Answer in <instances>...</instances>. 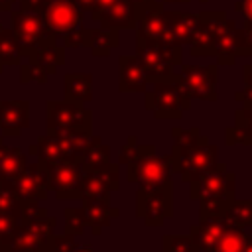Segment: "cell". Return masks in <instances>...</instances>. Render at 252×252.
<instances>
[{
  "mask_svg": "<svg viewBox=\"0 0 252 252\" xmlns=\"http://www.w3.org/2000/svg\"><path fill=\"white\" fill-rule=\"evenodd\" d=\"M144 91V106L158 120H179L191 108V94L179 73L173 71L169 79L154 81Z\"/></svg>",
  "mask_w": 252,
  "mask_h": 252,
  "instance_id": "6da1fadb",
  "label": "cell"
},
{
  "mask_svg": "<svg viewBox=\"0 0 252 252\" xmlns=\"http://www.w3.org/2000/svg\"><path fill=\"white\" fill-rule=\"evenodd\" d=\"M169 154L158 156L154 144H140L126 163V179L144 189H173Z\"/></svg>",
  "mask_w": 252,
  "mask_h": 252,
  "instance_id": "7a4b0ae2",
  "label": "cell"
},
{
  "mask_svg": "<svg viewBox=\"0 0 252 252\" xmlns=\"http://www.w3.org/2000/svg\"><path fill=\"white\" fill-rule=\"evenodd\" d=\"M183 45H167L159 41H148L136 37V57L146 73L148 85L163 81L173 75V67L183 63Z\"/></svg>",
  "mask_w": 252,
  "mask_h": 252,
  "instance_id": "3957f363",
  "label": "cell"
},
{
  "mask_svg": "<svg viewBox=\"0 0 252 252\" xmlns=\"http://www.w3.org/2000/svg\"><path fill=\"white\" fill-rule=\"evenodd\" d=\"M219 158V148L211 142L207 144H195V146H175L171 148L169 154V167L173 173H179V179L183 183L193 181L199 173L209 169Z\"/></svg>",
  "mask_w": 252,
  "mask_h": 252,
  "instance_id": "277c9868",
  "label": "cell"
},
{
  "mask_svg": "<svg viewBox=\"0 0 252 252\" xmlns=\"http://www.w3.org/2000/svg\"><path fill=\"white\" fill-rule=\"evenodd\" d=\"M45 128L47 132H93V112L81 102L47 100Z\"/></svg>",
  "mask_w": 252,
  "mask_h": 252,
  "instance_id": "5b68a950",
  "label": "cell"
},
{
  "mask_svg": "<svg viewBox=\"0 0 252 252\" xmlns=\"http://www.w3.org/2000/svg\"><path fill=\"white\" fill-rule=\"evenodd\" d=\"M47 173V191L55 193L59 201H77L81 199L83 183V163L77 158H63L59 161L45 165Z\"/></svg>",
  "mask_w": 252,
  "mask_h": 252,
  "instance_id": "8992f818",
  "label": "cell"
},
{
  "mask_svg": "<svg viewBox=\"0 0 252 252\" xmlns=\"http://www.w3.org/2000/svg\"><path fill=\"white\" fill-rule=\"evenodd\" d=\"M234 189H236V177L224 161H215L209 169H205L193 181H189V197L193 201L234 195Z\"/></svg>",
  "mask_w": 252,
  "mask_h": 252,
  "instance_id": "52a82bcc",
  "label": "cell"
},
{
  "mask_svg": "<svg viewBox=\"0 0 252 252\" xmlns=\"http://www.w3.org/2000/svg\"><path fill=\"white\" fill-rule=\"evenodd\" d=\"M134 30H136V37H142L148 41H159L167 45H179L171 33L169 16L161 0H154L138 8V22Z\"/></svg>",
  "mask_w": 252,
  "mask_h": 252,
  "instance_id": "ba28073f",
  "label": "cell"
},
{
  "mask_svg": "<svg viewBox=\"0 0 252 252\" xmlns=\"http://www.w3.org/2000/svg\"><path fill=\"white\" fill-rule=\"evenodd\" d=\"M136 217L146 226H163V222L173 217V189L138 187Z\"/></svg>",
  "mask_w": 252,
  "mask_h": 252,
  "instance_id": "9c48e42d",
  "label": "cell"
},
{
  "mask_svg": "<svg viewBox=\"0 0 252 252\" xmlns=\"http://www.w3.org/2000/svg\"><path fill=\"white\" fill-rule=\"evenodd\" d=\"M51 37L61 39L71 30L83 26V10L73 0H51L37 12Z\"/></svg>",
  "mask_w": 252,
  "mask_h": 252,
  "instance_id": "30bf717a",
  "label": "cell"
},
{
  "mask_svg": "<svg viewBox=\"0 0 252 252\" xmlns=\"http://www.w3.org/2000/svg\"><path fill=\"white\" fill-rule=\"evenodd\" d=\"M55 217L45 215L37 220H20L8 252H43L47 238L55 232Z\"/></svg>",
  "mask_w": 252,
  "mask_h": 252,
  "instance_id": "8fae6325",
  "label": "cell"
},
{
  "mask_svg": "<svg viewBox=\"0 0 252 252\" xmlns=\"http://www.w3.org/2000/svg\"><path fill=\"white\" fill-rule=\"evenodd\" d=\"M10 18H12V32L22 47V55H26L30 49L51 41L55 37H51L45 30V24L41 20V16L37 12H28V10H10Z\"/></svg>",
  "mask_w": 252,
  "mask_h": 252,
  "instance_id": "7c38bea8",
  "label": "cell"
},
{
  "mask_svg": "<svg viewBox=\"0 0 252 252\" xmlns=\"http://www.w3.org/2000/svg\"><path fill=\"white\" fill-rule=\"evenodd\" d=\"M181 79L191 94V98L215 102L219 98L217 94V79H219V65H179Z\"/></svg>",
  "mask_w": 252,
  "mask_h": 252,
  "instance_id": "4fadbf2b",
  "label": "cell"
},
{
  "mask_svg": "<svg viewBox=\"0 0 252 252\" xmlns=\"http://www.w3.org/2000/svg\"><path fill=\"white\" fill-rule=\"evenodd\" d=\"M120 189L118 163H106L98 169H83L81 199H110L112 191Z\"/></svg>",
  "mask_w": 252,
  "mask_h": 252,
  "instance_id": "5bb4252c",
  "label": "cell"
},
{
  "mask_svg": "<svg viewBox=\"0 0 252 252\" xmlns=\"http://www.w3.org/2000/svg\"><path fill=\"white\" fill-rule=\"evenodd\" d=\"M20 201H45L47 199V173L41 161L28 163L24 171L10 183Z\"/></svg>",
  "mask_w": 252,
  "mask_h": 252,
  "instance_id": "9a60e30c",
  "label": "cell"
},
{
  "mask_svg": "<svg viewBox=\"0 0 252 252\" xmlns=\"http://www.w3.org/2000/svg\"><path fill=\"white\" fill-rule=\"evenodd\" d=\"M91 18L106 28L134 30L138 22V6L132 0H114L110 6L98 12H91Z\"/></svg>",
  "mask_w": 252,
  "mask_h": 252,
  "instance_id": "2e32d148",
  "label": "cell"
},
{
  "mask_svg": "<svg viewBox=\"0 0 252 252\" xmlns=\"http://www.w3.org/2000/svg\"><path fill=\"white\" fill-rule=\"evenodd\" d=\"M30 126L28 100H0V130L4 138H18Z\"/></svg>",
  "mask_w": 252,
  "mask_h": 252,
  "instance_id": "e0dca14e",
  "label": "cell"
},
{
  "mask_svg": "<svg viewBox=\"0 0 252 252\" xmlns=\"http://www.w3.org/2000/svg\"><path fill=\"white\" fill-rule=\"evenodd\" d=\"M230 226L226 217H209L189 228V236L195 244V252H213L220 234Z\"/></svg>",
  "mask_w": 252,
  "mask_h": 252,
  "instance_id": "ac0fdd59",
  "label": "cell"
},
{
  "mask_svg": "<svg viewBox=\"0 0 252 252\" xmlns=\"http://www.w3.org/2000/svg\"><path fill=\"white\" fill-rule=\"evenodd\" d=\"M81 211L85 217V224L91 228L94 236L102 232V228L110 226L114 219L120 217V209L110 205V199H81Z\"/></svg>",
  "mask_w": 252,
  "mask_h": 252,
  "instance_id": "d6986e66",
  "label": "cell"
},
{
  "mask_svg": "<svg viewBox=\"0 0 252 252\" xmlns=\"http://www.w3.org/2000/svg\"><path fill=\"white\" fill-rule=\"evenodd\" d=\"M148 89L146 73L136 55L118 57V91L120 93H144Z\"/></svg>",
  "mask_w": 252,
  "mask_h": 252,
  "instance_id": "ffe728a7",
  "label": "cell"
},
{
  "mask_svg": "<svg viewBox=\"0 0 252 252\" xmlns=\"http://www.w3.org/2000/svg\"><path fill=\"white\" fill-rule=\"evenodd\" d=\"M28 156L35 158V159L41 161L43 165L53 163V161H59V159H63V158H69L63 138H61L59 134H51V132H45L43 136H39V138L28 148Z\"/></svg>",
  "mask_w": 252,
  "mask_h": 252,
  "instance_id": "44dd1931",
  "label": "cell"
},
{
  "mask_svg": "<svg viewBox=\"0 0 252 252\" xmlns=\"http://www.w3.org/2000/svg\"><path fill=\"white\" fill-rule=\"evenodd\" d=\"M28 165V154L18 146H8L0 136V183H12Z\"/></svg>",
  "mask_w": 252,
  "mask_h": 252,
  "instance_id": "7402d4cb",
  "label": "cell"
},
{
  "mask_svg": "<svg viewBox=\"0 0 252 252\" xmlns=\"http://www.w3.org/2000/svg\"><path fill=\"white\" fill-rule=\"evenodd\" d=\"M234 33H236V22L228 20L224 22V26L220 28V32L215 35V45H213V57H217V65L222 67H230L236 63V41H234Z\"/></svg>",
  "mask_w": 252,
  "mask_h": 252,
  "instance_id": "603a6c76",
  "label": "cell"
},
{
  "mask_svg": "<svg viewBox=\"0 0 252 252\" xmlns=\"http://www.w3.org/2000/svg\"><path fill=\"white\" fill-rule=\"evenodd\" d=\"M120 30L116 28H106V26H98V28H87V41L85 47L91 49V53L94 57H106L110 55V51L114 47H118L120 43Z\"/></svg>",
  "mask_w": 252,
  "mask_h": 252,
  "instance_id": "cb8c5ba5",
  "label": "cell"
},
{
  "mask_svg": "<svg viewBox=\"0 0 252 252\" xmlns=\"http://www.w3.org/2000/svg\"><path fill=\"white\" fill-rule=\"evenodd\" d=\"M24 57H32L35 59L49 75H55L57 69L61 65H65V47L57 43V39H51V41H45L33 49H30Z\"/></svg>",
  "mask_w": 252,
  "mask_h": 252,
  "instance_id": "d4e9b609",
  "label": "cell"
},
{
  "mask_svg": "<svg viewBox=\"0 0 252 252\" xmlns=\"http://www.w3.org/2000/svg\"><path fill=\"white\" fill-rule=\"evenodd\" d=\"M63 94L71 102H91L93 100V75L91 73H65Z\"/></svg>",
  "mask_w": 252,
  "mask_h": 252,
  "instance_id": "484cf974",
  "label": "cell"
},
{
  "mask_svg": "<svg viewBox=\"0 0 252 252\" xmlns=\"http://www.w3.org/2000/svg\"><path fill=\"white\" fill-rule=\"evenodd\" d=\"M167 16H169V28L175 41L179 45H189L195 30L199 28V16L183 10H173V12L167 10Z\"/></svg>",
  "mask_w": 252,
  "mask_h": 252,
  "instance_id": "4316f807",
  "label": "cell"
},
{
  "mask_svg": "<svg viewBox=\"0 0 252 252\" xmlns=\"http://www.w3.org/2000/svg\"><path fill=\"white\" fill-rule=\"evenodd\" d=\"M81 163H83V169H98L110 163V148L102 142L100 136H93L89 148L81 158Z\"/></svg>",
  "mask_w": 252,
  "mask_h": 252,
  "instance_id": "83f0119b",
  "label": "cell"
},
{
  "mask_svg": "<svg viewBox=\"0 0 252 252\" xmlns=\"http://www.w3.org/2000/svg\"><path fill=\"white\" fill-rule=\"evenodd\" d=\"M22 59H24L22 47H20L14 32L0 24V63L4 67L6 65H20Z\"/></svg>",
  "mask_w": 252,
  "mask_h": 252,
  "instance_id": "f1b7e54d",
  "label": "cell"
},
{
  "mask_svg": "<svg viewBox=\"0 0 252 252\" xmlns=\"http://www.w3.org/2000/svg\"><path fill=\"white\" fill-rule=\"evenodd\" d=\"M232 226L250 228L252 226V199H234L224 213Z\"/></svg>",
  "mask_w": 252,
  "mask_h": 252,
  "instance_id": "f546056e",
  "label": "cell"
},
{
  "mask_svg": "<svg viewBox=\"0 0 252 252\" xmlns=\"http://www.w3.org/2000/svg\"><path fill=\"white\" fill-rule=\"evenodd\" d=\"M246 238H248L246 228H240V226H232L230 224L220 234V238H219V242H217V246H215L213 252H242L244 250V244H246Z\"/></svg>",
  "mask_w": 252,
  "mask_h": 252,
  "instance_id": "4dcf8cb0",
  "label": "cell"
},
{
  "mask_svg": "<svg viewBox=\"0 0 252 252\" xmlns=\"http://www.w3.org/2000/svg\"><path fill=\"white\" fill-rule=\"evenodd\" d=\"M213 45H215V35L211 30H207L205 26H201L195 30L191 41H189V51L193 57H211L213 55Z\"/></svg>",
  "mask_w": 252,
  "mask_h": 252,
  "instance_id": "1f68e13d",
  "label": "cell"
},
{
  "mask_svg": "<svg viewBox=\"0 0 252 252\" xmlns=\"http://www.w3.org/2000/svg\"><path fill=\"white\" fill-rule=\"evenodd\" d=\"M234 199H236L234 195H222V197L199 201V220L201 219H209V217H224L226 209L230 207V203Z\"/></svg>",
  "mask_w": 252,
  "mask_h": 252,
  "instance_id": "d6a6232c",
  "label": "cell"
},
{
  "mask_svg": "<svg viewBox=\"0 0 252 252\" xmlns=\"http://www.w3.org/2000/svg\"><path fill=\"white\" fill-rule=\"evenodd\" d=\"M47 77L49 73L32 57H26V63L22 61L20 63V83H39V85H45L47 83Z\"/></svg>",
  "mask_w": 252,
  "mask_h": 252,
  "instance_id": "836d02e7",
  "label": "cell"
},
{
  "mask_svg": "<svg viewBox=\"0 0 252 252\" xmlns=\"http://www.w3.org/2000/svg\"><path fill=\"white\" fill-rule=\"evenodd\" d=\"M171 138L175 146L187 148V146H195V144H207L209 138L203 136L199 126H191V128H171Z\"/></svg>",
  "mask_w": 252,
  "mask_h": 252,
  "instance_id": "e575fe53",
  "label": "cell"
},
{
  "mask_svg": "<svg viewBox=\"0 0 252 252\" xmlns=\"http://www.w3.org/2000/svg\"><path fill=\"white\" fill-rule=\"evenodd\" d=\"M20 226V215H10V213H0V248L8 252V246Z\"/></svg>",
  "mask_w": 252,
  "mask_h": 252,
  "instance_id": "d590c367",
  "label": "cell"
},
{
  "mask_svg": "<svg viewBox=\"0 0 252 252\" xmlns=\"http://www.w3.org/2000/svg\"><path fill=\"white\" fill-rule=\"evenodd\" d=\"M234 41H236L238 57H252V22L250 20H244V24L236 28Z\"/></svg>",
  "mask_w": 252,
  "mask_h": 252,
  "instance_id": "8d00e7d4",
  "label": "cell"
},
{
  "mask_svg": "<svg viewBox=\"0 0 252 252\" xmlns=\"http://www.w3.org/2000/svg\"><path fill=\"white\" fill-rule=\"evenodd\" d=\"M161 252H195L189 234H165L161 238Z\"/></svg>",
  "mask_w": 252,
  "mask_h": 252,
  "instance_id": "74e56055",
  "label": "cell"
},
{
  "mask_svg": "<svg viewBox=\"0 0 252 252\" xmlns=\"http://www.w3.org/2000/svg\"><path fill=\"white\" fill-rule=\"evenodd\" d=\"M63 217H65V232L67 234L81 236L85 232L87 224H85V217H83L81 207H65Z\"/></svg>",
  "mask_w": 252,
  "mask_h": 252,
  "instance_id": "f35d334b",
  "label": "cell"
},
{
  "mask_svg": "<svg viewBox=\"0 0 252 252\" xmlns=\"http://www.w3.org/2000/svg\"><path fill=\"white\" fill-rule=\"evenodd\" d=\"M22 201L8 183H0V213H10V215H20Z\"/></svg>",
  "mask_w": 252,
  "mask_h": 252,
  "instance_id": "ab89813d",
  "label": "cell"
},
{
  "mask_svg": "<svg viewBox=\"0 0 252 252\" xmlns=\"http://www.w3.org/2000/svg\"><path fill=\"white\" fill-rule=\"evenodd\" d=\"M75 248H77V240H75L73 234H67V232L55 234V232H53V234L47 238L43 252H73Z\"/></svg>",
  "mask_w": 252,
  "mask_h": 252,
  "instance_id": "60d3db41",
  "label": "cell"
},
{
  "mask_svg": "<svg viewBox=\"0 0 252 252\" xmlns=\"http://www.w3.org/2000/svg\"><path fill=\"white\" fill-rule=\"evenodd\" d=\"M197 16H199L201 26L211 30L213 35H217L220 32V28L224 26V22H226V12L224 10H201Z\"/></svg>",
  "mask_w": 252,
  "mask_h": 252,
  "instance_id": "b9f144b4",
  "label": "cell"
},
{
  "mask_svg": "<svg viewBox=\"0 0 252 252\" xmlns=\"http://www.w3.org/2000/svg\"><path fill=\"white\" fill-rule=\"evenodd\" d=\"M47 215V209L39 205V201H22L20 207V220H37Z\"/></svg>",
  "mask_w": 252,
  "mask_h": 252,
  "instance_id": "7bdbcfd3",
  "label": "cell"
},
{
  "mask_svg": "<svg viewBox=\"0 0 252 252\" xmlns=\"http://www.w3.org/2000/svg\"><path fill=\"white\" fill-rule=\"evenodd\" d=\"M242 81H244V87L234 93V100L240 102V104L242 102H252V65L242 67Z\"/></svg>",
  "mask_w": 252,
  "mask_h": 252,
  "instance_id": "ee69618b",
  "label": "cell"
},
{
  "mask_svg": "<svg viewBox=\"0 0 252 252\" xmlns=\"http://www.w3.org/2000/svg\"><path fill=\"white\" fill-rule=\"evenodd\" d=\"M61 39H63V47H85V41H87V28H85V26H79V28L71 30L69 33H65Z\"/></svg>",
  "mask_w": 252,
  "mask_h": 252,
  "instance_id": "f6af8a7d",
  "label": "cell"
},
{
  "mask_svg": "<svg viewBox=\"0 0 252 252\" xmlns=\"http://www.w3.org/2000/svg\"><path fill=\"white\" fill-rule=\"evenodd\" d=\"M136 146H138V136H134V134L128 136L126 142H124V146L120 148V154H118V165H126V163L130 161V158L134 156Z\"/></svg>",
  "mask_w": 252,
  "mask_h": 252,
  "instance_id": "bcb514c9",
  "label": "cell"
},
{
  "mask_svg": "<svg viewBox=\"0 0 252 252\" xmlns=\"http://www.w3.org/2000/svg\"><path fill=\"white\" fill-rule=\"evenodd\" d=\"M234 12H244L246 20L252 22V0H240L234 4Z\"/></svg>",
  "mask_w": 252,
  "mask_h": 252,
  "instance_id": "7dc6e473",
  "label": "cell"
},
{
  "mask_svg": "<svg viewBox=\"0 0 252 252\" xmlns=\"http://www.w3.org/2000/svg\"><path fill=\"white\" fill-rule=\"evenodd\" d=\"M83 12H91L93 10V4H94V0H73Z\"/></svg>",
  "mask_w": 252,
  "mask_h": 252,
  "instance_id": "c3c4849f",
  "label": "cell"
},
{
  "mask_svg": "<svg viewBox=\"0 0 252 252\" xmlns=\"http://www.w3.org/2000/svg\"><path fill=\"white\" fill-rule=\"evenodd\" d=\"M114 0H94V4H93V10L91 12H98V10H104L106 6H110Z\"/></svg>",
  "mask_w": 252,
  "mask_h": 252,
  "instance_id": "681fc988",
  "label": "cell"
},
{
  "mask_svg": "<svg viewBox=\"0 0 252 252\" xmlns=\"http://www.w3.org/2000/svg\"><path fill=\"white\" fill-rule=\"evenodd\" d=\"M73 252H96V250H94L91 244H81V246L77 244V248H75Z\"/></svg>",
  "mask_w": 252,
  "mask_h": 252,
  "instance_id": "f907efd6",
  "label": "cell"
},
{
  "mask_svg": "<svg viewBox=\"0 0 252 252\" xmlns=\"http://www.w3.org/2000/svg\"><path fill=\"white\" fill-rule=\"evenodd\" d=\"M16 0H0V12H6V10H12V4Z\"/></svg>",
  "mask_w": 252,
  "mask_h": 252,
  "instance_id": "816d5d0a",
  "label": "cell"
},
{
  "mask_svg": "<svg viewBox=\"0 0 252 252\" xmlns=\"http://www.w3.org/2000/svg\"><path fill=\"white\" fill-rule=\"evenodd\" d=\"M242 252H252V236L248 234V238H246V244H244V250Z\"/></svg>",
  "mask_w": 252,
  "mask_h": 252,
  "instance_id": "f5cc1de1",
  "label": "cell"
},
{
  "mask_svg": "<svg viewBox=\"0 0 252 252\" xmlns=\"http://www.w3.org/2000/svg\"><path fill=\"white\" fill-rule=\"evenodd\" d=\"M163 4H189L191 0H161Z\"/></svg>",
  "mask_w": 252,
  "mask_h": 252,
  "instance_id": "db71d44e",
  "label": "cell"
},
{
  "mask_svg": "<svg viewBox=\"0 0 252 252\" xmlns=\"http://www.w3.org/2000/svg\"><path fill=\"white\" fill-rule=\"evenodd\" d=\"M138 8H142V6H146V4H150V2H154V0H132Z\"/></svg>",
  "mask_w": 252,
  "mask_h": 252,
  "instance_id": "11a10c76",
  "label": "cell"
},
{
  "mask_svg": "<svg viewBox=\"0 0 252 252\" xmlns=\"http://www.w3.org/2000/svg\"><path fill=\"white\" fill-rule=\"evenodd\" d=\"M2 71H4V65H2V63H0V73H2Z\"/></svg>",
  "mask_w": 252,
  "mask_h": 252,
  "instance_id": "9f6ffc18",
  "label": "cell"
},
{
  "mask_svg": "<svg viewBox=\"0 0 252 252\" xmlns=\"http://www.w3.org/2000/svg\"><path fill=\"white\" fill-rule=\"evenodd\" d=\"M0 252H4V250H2V248H0Z\"/></svg>",
  "mask_w": 252,
  "mask_h": 252,
  "instance_id": "6f0895ef",
  "label": "cell"
}]
</instances>
